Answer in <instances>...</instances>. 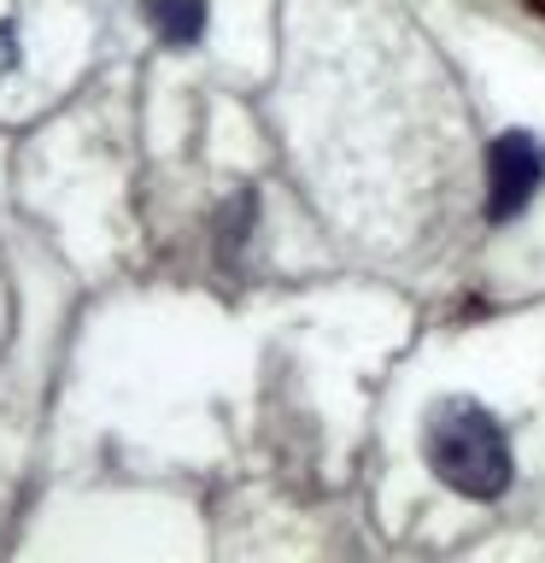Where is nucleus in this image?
<instances>
[{
    "label": "nucleus",
    "mask_w": 545,
    "mask_h": 563,
    "mask_svg": "<svg viewBox=\"0 0 545 563\" xmlns=\"http://www.w3.org/2000/svg\"><path fill=\"white\" fill-rule=\"evenodd\" d=\"M545 183V141L527 130H504L487 147V223H510Z\"/></svg>",
    "instance_id": "f03ea898"
},
{
    "label": "nucleus",
    "mask_w": 545,
    "mask_h": 563,
    "mask_svg": "<svg viewBox=\"0 0 545 563\" xmlns=\"http://www.w3.org/2000/svg\"><path fill=\"white\" fill-rule=\"evenodd\" d=\"M141 12L165 47H193L205 35V0H141Z\"/></svg>",
    "instance_id": "7ed1b4c3"
},
{
    "label": "nucleus",
    "mask_w": 545,
    "mask_h": 563,
    "mask_svg": "<svg viewBox=\"0 0 545 563\" xmlns=\"http://www.w3.org/2000/svg\"><path fill=\"white\" fill-rule=\"evenodd\" d=\"M422 457L429 470L464 499H499L510 487V440L499 429V417L475 399H446L434 405L429 429H422Z\"/></svg>",
    "instance_id": "f257e3e1"
},
{
    "label": "nucleus",
    "mask_w": 545,
    "mask_h": 563,
    "mask_svg": "<svg viewBox=\"0 0 545 563\" xmlns=\"http://www.w3.org/2000/svg\"><path fill=\"white\" fill-rule=\"evenodd\" d=\"M18 65V35H12V24H0V70H12Z\"/></svg>",
    "instance_id": "20e7f679"
}]
</instances>
